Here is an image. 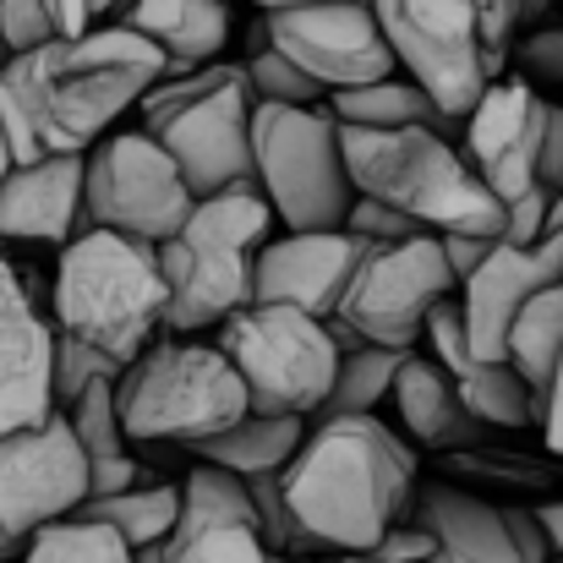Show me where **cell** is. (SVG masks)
I'll return each instance as SVG.
<instances>
[{
  "label": "cell",
  "instance_id": "6da1fadb",
  "mask_svg": "<svg viewBox=\"0 0 563 563\" xmlns=\"http://www.w3.org/2000/svg\"><path fill=\"white\" fill-rule=\"evenodd\" d=\"M154 77H165V55L110 16L5 55L0 137L11 148V165L44 154H88L104 132H115L126 110H137Z\"/></svg>",
  "mask_w": 563,
  "mask_h": 563
},
{
  "label": "cell",
  "instance_id": "7a4b0ae2",
  "mask_svg": "<svg viewBox=\"0 0 563 563\" xmlns=\"http://www.w3.org/2000/svg\"><path fill=\"white\" fill-rule=\"evenodd\" d=\"M416 487V449L383 427V416L307 421L301 449L279 471L296 553H373V542L405 515Z\"/></svg>",
  "mask_w": 563,
  "mask_h": 563
},
{
  "label": "cell",
  "instance_id": "3957f363",
  "mask_svg": "<svg viewBox=\"0 0 563 563\" xmlns=\"http://www.w3.org/2000/svg\"><path fill=\"white\" fill-rule=\"evenodd\" d=\"M49 329L104 351L121 367L154 345L165 334V274L154 241H132L99 224L77 230L55 263Z\"/></svg>",
  "mask_w": 563,
  "mask_h": 563
},
{
  "label": "cell",
  "instance_id": "277c9868",
  "mask_svg": "<svg viewBox=\"0 0 563 563\" xmlns=\"http://www.w3.org/2000/svg\"><path fill=\"white\" fill-rule=\"evenodd\" d=\"M340 154L356 197L399 208L432 235H504V202L482 187L454 137L427 126H340Z\"/></svg>",
  "mask_w": 563,
  "mask_h": 563
},
{
  "label": "cell",
  "instance_id": "5b68a950",
  "mask_svg": "<svg viewBox=\"0 0 563 563\" xmlns=\"http://www.w3.org/2000/svg\"><path fill=\"white\" fill-rule=\"evenodd\" d=\"M143 132L176 159L191 197L252 181V88L230 60H208L197 71H165L137 99Z\"/></svg>",
  "mask_w": 563,
  "mask_h": 563
},
{
  "label": "cell",
  "instance_id": "8992f818",
  "mask_svg": "<svg viewBox=\"0 0 563 563\" xmlns=\"http://www.w3.org/2000/svg\"><path fill=\"white\" fill-rule=\"evenodd\" d=\"M115 410L126 443H202L246 416V383L219 345L159 334L115 377Z\"/></svg>",
  "mask_w": 563,
  "mask_h": 563
},
{
  "label": "cell",
  "instance_id": "52a82bcc",
  "mask_svg": "<svg viewBox=\"0 0 563 563\" xmlns=\"http://www.w3.org/2000/svg\"><path fill=\"white\" fill-rule=\"evenodd\" d=\"M252 181L285 230H334L356 187L340 154L329 104H257L252 99Z\"/></svg>",
  "mask_w": 563,
  "mask_h": 563
},
{
  "label": "cell",
  "instance_id": "ba28073f",
  "mask_svg": "<svg viewBox=\"0 0 563 563\" xmlns=\"http://www.w3.org/2000/svg\"><path fill=\"white\" fill-rule=\"evenodd\" d=\"M219 351L246 383V410L268 416H318L340 367L329 323L274 301H246L230 312L219 323Z\"/></svg>",
  "mask_w": 563,
  "mask_h": 563
},
{
  "label": "cell",
  "instance_id": "9c48e42d",
  "mask_svg": "<svg viewBox=\"0 0 563 563\" xmlns=\"http://www.w3.org/2000/svg\"><path fill=\"white\" fill-rule=\"evenodd\" d=\"M394 66L454 121L504 77V49L487 38L471 0H367Z\"/></svg>",
  "mask_w": 563,
  "mask_h": 563
},
{
  "label": "cell",
  "instance_id": "30bf717a",
  "mask_svg": "<svg viewBox=\"0 0 563 563\" xmlns=\"http://www.w3.org/2000/svg\"><path fill=\"white\" fill-rule=\"evenodd\" d=\"M449 296H454V268H449L438 235L416 230L405 241H383V246L362 252V263L329 318V334H351V340L388 345V351H416L427 312Z\"/></svg>",
  "mask_w": 563,
  "mask_h": 563
},
{
  "label": "cell",
  "instance_id": "8fae6325",
  "mask_svg": "<svg viewBox=\"0 0 563 563\" xmlns=\"http://www.w3.org/2000/svg\"><path fill=\"white\" fill-rule=\"evenodd\" d=\"M191 208L187 176L176 159L137 126V132H104L82 154V230H121L132 241H165L181 230Z\"/></svg>",
  "mask_w": 563,
  "mask_h": 563
},
{
  "label": "cell",
  "instance_id": "7c38bea8",
  "mask_svg": "<svg viewBox=\"0 0 563 563\" xmlns=\"http://www.w3.org/2000/svg\"><path fill=\"white\" fill-rule=\"evenodd\" d=\"M88 498V454L60 410L33 427L0 432V563L16 559L33 531L66 520Z\"/></svg>",
  "mask_w": 563,
  "mask_h": 563
},
{
  "label": "cell",
  "instance_id": "4fadbf2b",
  "mask_svg": "<svg viewBox=\"0 0 563 563\" xmlns=\"http://www.w3.org/2000/svg\"><path fill=\"white\" fill-rule=\"evenodd\" d=\"M263 38L290 55L323 93L377 82L394 66L388 38L367 0H312V5H274L263 11Z\"/></svg>",
  "mask_w": 563,
  "mask_h": 563
},
{
  "label": "cell",
  "instance_id": "5bb4252c",
  "mask_svg": "<svg viewBox=\"0 0 563 563\" xmlns=\"http://www.w3.org/2000/svg\"><path fill=\"white\" fill-rule=\"evenodd\" d=\"M410 520L432 537L427 563H548L553 548L531 509H498L449 482L410 487Z\"/></svg>",
  "mask_w": 563,
  "mask_h": 563
},
{
  "label": "cell",
  "instance_id": "9a60e30c",
  "mask_svg": "<svg viewBox=\"0 0 563 563\" xmlns=\"http://www.w3.org/2000/svg\"><path fill=\"white\" fill-rule=\"evenodd\" d=\"M563 279V230H548L531 246H509L498 241L460 285H454V312H460V340L471 356L482 362H509L504 340L515 312L526 307V296H537L542 285Z\"/></svg>",
  "mask_w": 563,
  "mask_h": 563
},
{
  "label": "cell",
  "instance_id": "2e32d148",
  "mask_svg": "<svg viewBox=\"0 0 563 563\" xmlns=\"http://www.w3.org/2000/svg\"><path fill=\"white\" fill-rule=\"evenodd\" d=\"M542 126H548V99L526 77H493L487 93L465 110V121H460L465 148L460 154L498 202L537 187Z\"/></svg>",
  "mask_w": 563,
  "mask_h": 563
},
{
  "label": "cell",
  "instance_id": "e0dca14e",
  "mask_svg": "<svg viewBox=\"0 0 563 563\" xmlns=\"http://www.w3.org/2000/svg\"><path fill=\"white\" fill-rule=\"evenodd\" d=\"M137 563H274V553L257 537L246 482L224 465L197 460V471H187L181 482L176 531L159 548L137 553Z\"/></svg>",
  "mask_w": 563,
  "mask_h": 563
},
{
  "label": "cell",
  "instance_id": "ac0fdd59",
  "mask_svg": "<svg viewBox=\"0 0 563 563\" xmlns=\"http://www.w3.org/2000/svg\"><path fill=\"white\" fill-rule=\"evenodd\" d=\"M362 252H367V241H356L345 224L268 235L252 252V301L296 307V312L329 323L351 274H356V263H362Z\"/></svg>",
  "mask_w": 563,
  "mask_h": 563
},
{
  "label": "cell",
  "instance_id": "d6986e66",
  "mask_svg": "<svg viewBox=\"0 0 563 563\" xmlns=\"http://www.w3.org/2000/svg\"><path fill=\"white\" fill-rule=\"evenodd\" d=\"M154 252H159V274H165V334L219 329L230 312H241L252 301V252L246 246H224V241L176 230Z\"/></svg>",
  "mask_w": 563,
  "mask_h": 563
},
{
  "label": "cell",
  "instance_id": "ffe728a7",
  "mask_svg": "<svg viewBox=\"0 0 563 563\" xmlns=\"http://www.w3.org/2000/svg\"><path fill=\"white\" fill-rule=\"evenodd\" d=\"M49 318L27 296V279L0 257V432L33 427L55 410L49 399Z\"/></svg>",
  "mask_w": 563,
  "mask_h": 563
},
{
  "label": "cell",
  "instance_id": "44dd1931",
  "mask_svg": "<svg viewBox=\"0 0 563 563\" xmlns=\"http://www.w3.org/2000/svg\"><path fill=\"white\" fill-rule=\"evenodd\" d=\"M82 230V154L11 165L0 181V246H66Z\"/></svg>",
  "mask_w": 563,
  "mask_h": 563
},
{
  "label": "cell",
  "instance_id": "7402d4cb",
  "mask_svg": "<svg viewBox=\"0 0 563 563\" xmlns=\"http://www.w3.org/2000/svg\"><path fill=\"white\" fill-rule=\"evenodd\" d=\"M421 345H427V356L449 373L454 394L465 399V410H471L482 427H509V432H515V427H537V394L526 388V377L515 373L509 362H482V356L465 351L454 296L427 312Z\"/></svg>",
  "mask_w": 563,
  "mask_h": 563
},
{
  "label": "cell",
  "instance_id": "603a6c76",
  "mask_svg": "<svg viewBox=\"0 0 563 563\" xmlns=\"http://www.w3.org/2000/svg\"><path fill=\"white\" fill-rule=\"evenodd\" d=\"M110 22L143 33L159 55L165 71H197L219 60L230 38V5L224 0H121Z\"/></svg>",
  "mask_w": 563,
  "mask_h": 563
},
{
  "label": "cell",
  "instance_id": "cb8c5ba5",
  "mask_svg": "<svg viewBox=\"0 0 563 563\" xmlns=\"http://www.w3.org/2000/svg\"><path fill=\"white\" fill-rule=\"evenodd\" d=\"M394 410H399V427L410 432V443L421 449H460L482 432V421L465 410V399L454 394L449 373L416 345L399 356V373H394V388H388Z\"/></svg>",
  "mask_w": 563,
  "mask_h": 563
},
{
  "label": "cell",
  "instance_id": "d4e9b609",
  "mask_svg": "<svg viewBox=\"0 0 563 563\" xmlns=\"http://www.w3.org/2000/svg\"><path fill=\"white\" fill-rule=\"evenodd\" d=\"M329 115L340 126H367V132H394V126H427V132H443V137H460V121L443 115L405 71H388L377 82H362V88H340L323 99Z\"/></svg>",
  "mask_w": 563,
  "mask_h": 563
},
{
  "label": "cell",
  "instance_id": "484cf974",
  "mask_svg": "<svg viewBox=\"0 0 563 563\" xmlns=\"http://www.w3.org/2000/svg\"><path fill=\"white\" fill-rule=\"evenodd\" d=\"M312 416H268V410H246L241 421H230L224 432L191 443L197 460L224 465L230 476H263V471H285L290 454L301 449Z\"/></svg>",
  "mask_w": 563,
  "mask_h": 563
},
{
  "label": "cell",
  "instance_id": "4316f807",
  "mask_svg": "<svg viewBox=\"0 0 563 563\" xmlns=\"http://www.w3.org/2000/svg\"><path fill=\"white\" fill-rule=\"evenodd\" d=\"M71 515H77V520H99V526H110L132 553H148V548H159V542L176 531L181 482H137V487H121V493H104V498H82Z\"/></svg>",
  "mask_w": 563,
  "mask_h": 563
},
{
  "label": "cell",
  "instance_id": "83f0119b",
  "mask_svg": "<svg viewBox=\"0 0 563 563\" xmlns=\"http://www.w3.org/2000/svg\"><path fill=\"white\" fill-rule=\"evenodd\" d=\"M559 351H563V279H553V285H542L537 296H526V307L515 312L509 340H504L509 367L526 377V388L537 394V405H542V388H548V377H553Z\"/></svg>",
  "mask_w": 563,
  "mask_h": 563
},
{
  "label": "cell",
  "instance_id": "f1b7e54d",
  "mask_svg": "<svg viewBox=\"0 0 563 563\" xmlns=\"http://www.w3.org/2000/svg\"><path fill=\"white\" fill-rule=\"evenodd\" d=\"M399 356H405V351L367 345V340H362V345H345L323 410H329V416H373V410H383V399H388V388H394V373H399Z\"/></svg>",
  "mask_w": 563,
  "mask_h": 563
},
{
  "label": "cell",
  "instance_id": "f546056e",
  "mask_svg": "<svg viewBox=\"0 0 563 563\" xmlns=\"http://www.w3.org/2000/svg\"><path fill=\"white\" fill-rule=\"evenodd\" d=\"M22 563H137V553L110 526L66 515V520H55V526H44V531L27 537Z\"/></svg>",
  "mask_w": 563,
  "mask_h": 563
},
{
  "label": "cell",
  "instance_id": "4dcf8cb0",
  "mask_svg": "<svg viewBox=\"0 0 563 563\" xmlns=\"http://www.w3.org/2000/svg\"><path fill=\"white\" fill-rule=\"evenodd\" d=\"M241 71H246V88H252L257 104H323V99H329V93H323L290 55H279L268 38L241 60Z\"/></svg>",
  "mask_w": 563,
  "mask_h": 563
},
{
  "label": "cell",
  "instance_id": "1f68e13d",
  "mask_svg": "<svg viewBox=\"0 0 563 563\" xmlns=\"http://www.w3.org/2000/svg\"><path fill=\"white\" fill-rule=\"evenodd\" d=\"M110 377H121V362H110L104 351L55 329V340H49V399H55V410H66L77 394H88L93 383H110Z\"/></svg>",
  "mask_w": 563,
  "mask_h": 563
},
{
  "label": "cell",
  "instance_id": "d6a6232c",
  "mask_svg": "<svg viewBox=\"0 0 563 563\" xmlns=\"http://www.w3.org/2000/svg\"><path fill=\"white\" fill-rule=\"evenodd\" d=\"M356 241H367V246H383V241H405V235H416L421 224L416 219H405L399 208H388V202H373V197H356L351 208H345V219H340Z\"/></svg>",
  "mask_w": 563,
  "mask_h": 563
},
{
  "label": "cell",
  "instance_id": "836d02e7",
  "mask_svg": "<svg viewBox=\"0 0 563 563\" xmlns=\"http://www.w3.org/2000/svg\"><path fill=\"white\" fill-rule=\"evenodd\" d=\"M55 38V22L44 11V0H0V49L5 55H22L33 44Z\"/></svg>",
  "mask_w": 563,
  "mask_h": 563
},
{
  "label": "cell",
  "instance_id": "e575fe53",
  "mask_svg": "<svg viewBox=\"0 0 563 563\" xmlns=\"http://www.w3.org/2000/svg\"><path fill=\"white\" fill-rule=\"evenodd\" d=\"M548 202H553L548 187H531V191H520V197H509L504 202V235L498 241H509V246L542 241L548 235Z\"/></svg>",
  "mask_w": 563,
  "mask_h": 563
},
{
  "label": "cell",
  "instance_id": "d590c367",
  "mask_svg": "<svg viewBox=\"0 0 563 563\" xmlns=\"http://www.w3.org/2000/svg\"><path fill=\"white\" fill-rule=\"evenodd\" d=\"M515 66L526 82H563V27H542L515 44Z\"/></svg>",
  "mask_w": 563,
  "mask_h": 563
},
{
  "label": "cell",
  "instance_id": "8d00e7d4",
  "mask_svg": "<svg viewBox=\"0 0 563 563\" xmlns=\"http://www.w3.org/2000/svg\"><path fill=\"white\" fill-rule=\"evenodd\" d=\"M373 559L377 563H427L432 559V537H427L416 520H405V515H399V520H394V526L373 542Z\"/></svg>",
  "mask_w": 563,
  "mask_h": 563
},
{
  "label": "cell",
  "instance_id": "74e56055",
  "mask_svg": "<svg viewBox=\"0 0 563 563\" xmlns=\"http://www.w3.org/2000/svg\"><path fill=\"white\" fill-rule=\"evenodd\" d=\"M537 187H548L553 197L563 191V104H548L542 154H537Z\"/></svg>",
  "mask_w": 563,
  "mask_h": 563
},
{
  "label": "cell",
  "instance_id": "f35d334b",
  "mask_svg": "<svg viewBox=\"0 0 563 563\" xmlns=\"http://www.w3.org/2000/svg\"><path fill=\"white\" fill-rule=\"evenodd\" d=\"M115 5H121V0H44V11H49L55 33H82V27L104 22Z\"/></svg>",
  "mask_w": 563,
  "mask_h": 563
},
{
  "label": "cell",
  "instance_id": "ab89813d",
  "mask_svg": "<svg viewBox=\"0 0 563 563\" xmlns=\"http://www.w3.org/2000/svg\"><path fill=\"white\" fill-rule=\"evenodd\" d=\"M537 427H542L548 449H553V454H563V351H559V362H553V377H548V388H542V405H537Z\"/></svg>",
  "mask_w": 563,
  "mask_h": 563
},
{
  "label": "cell",
  "instance_id": "60d3db41",
  "mask_svg": "<svg viewBox=\"0 0 563 563\" xmlns=\"http://www.w3.org/2000/svg\"><path fill=\"white\" fill-rule=\"evenodd\" d=\"M471 5H476V16H482L487 38L509 55V33H515V22H520V0H471Z\"/></svg>",
  "mask_w": 563,
  "mask_h": 563
},
{
  "label": "cell",
  "instance_id": "b9f144b4",
  "mask_svg": "<svg viewBox=\"0 0 563 563\" xmlns=\"http://www.w3.org/2000/svg\"><path fill=\"white\" fill-rule=\"evenodd\" d=\"M537 526H542L548 548H553V553H563V504H548V509H537Z\"/></svg>",
  "mask_w": 563,
  "mask_h": 563
},
{
  "label": "cell",
  "instance_id": "7bdbcfd3",
  "mask_svg": "<svg viewBox=\"0 0 563 563\" xmlns=\"http://www.w3.org/2000/svg\"><path fill=\"white\" fill-rule=\"evenodd\" d=\"M548 230H563V191L548 202Z\"/></svg>",
  "mask_w": 563,
  "mask_h": 563
},
{
  "label": "cell",
  "instance_id": "ee69618b",
  "mask_svg": "<svg viewBox=\"0 0 563 563\" xmlns=\"http://www.w3.org/2000/svg\"><path fill=\"white\" fill-rule=\"evenodd\" d=\"M252 5H263V11H274V5H312V0H252Z\"/></svg>",
  "mask_w": 563,
  "mask_h": 563
},
{
  "label": "cell",
  "instance_id": "f6af8a7d",
  "mask_svg": "<svg viewBox=\"0 0 563 563\" xmlns=\"http://www.w3.org/2000/svg\"><path fill=\"white\" fill-rule=\"evenodd\" d=\"M5 170H11V148H5V137H0V181H5Z\"/></svg>",
  "mask_w": 563,
  "mask_h": 563
},
{
  "label": "cell",
  "instance_id": "bcb514c9",
  "mask_svg": "<svg viewBox=\"0 0 563 563\" xmlns=\"http://www.w3.org/2000/svg\"><path fill=\"white\" fill-rule=\"evenodd\" d=\"M340 563H377L373 553H340Z\"/></svg>",
  "mask_w": 563,
  "mask_h": 563
},
{
  "label": "cell",
  "instance_id": "7dc6e473",
  "mask_svg": "<svg viewBox=\"0 0 563 563\" xmlns=\"http://www.w3.org/2000/svg\"><path fill=\"white\" fill-rule=\"evenodd\" d=\"M274 563H307L301 553H274Z\"/></svg>",
  "mask_w": 563,
  "mask_h": 563
},
{
  "label": "cell",
  "instance_id": "c3c4849f",
  "mask_svg": "<svg viewBox=\"0 0 563 563\" xmlns=\"http://www.w3.org/2000/svg\"><path fill=\"white\" fill-rule=\"evenodd\" d=\"M548 563H563V553H559V559H548Z\"/></svg>",
  "mask_w": 563,
  "mask_h": 563
}]
</instances>
